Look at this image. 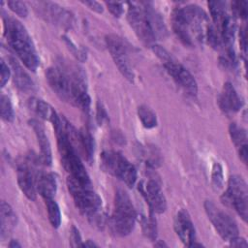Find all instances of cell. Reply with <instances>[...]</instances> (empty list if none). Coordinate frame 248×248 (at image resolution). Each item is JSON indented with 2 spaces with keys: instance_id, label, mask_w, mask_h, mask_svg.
I'll return each mask as SVG.
<instances>
[{
  "instance_id": "cell-21",
  "label": "cell",
  "mask_w": 248,
  "mask_h": 248,
  "mask_svg": "<svg viewBox=\"0 0 248 248\" xmlns=\"http://www.w3.org/2000/svg\"><path fill=\"white\" fill-rule=\"evenodd\" d=\"M29 107L32 110H34L38 115H40L44 119H47L52 124L58 119L59 115L56 113L54 108L48 105L47 103L44 102L41 99L32 98L29 100Z\"/></svg>"
},
{
  "instance_id": "cell-26",
  "label": "cell",
  "mask_w": 248,
  "mask_h": 248,
  "mask_svg": "<svg viewBox=\"0 0 248 248\" xmlns=\"http://www.w3.org/2000/svg\"><path fill=\"white\" fill-rule=\"evenodd\" d=\"M0 108H1V117H2V119L4 121H7V122H12L15 118V113H14V109H13L11 100L5 95H1Z\"/></svg>"
},
{
  "instance_id": "cell-25",
  "label": "cell",
  "mask_w": 248,
  "mask_h": 248,
  "mask_svg": "<svg viewBox=\"0 0 248 248\" xmlns=\"http://www.w3.org/2000/svg\"><path fill=\"white\" fill-rule=\"evenodd\" d=\"M81 135V147L84 158L90 161L94 153V141L91 135L86 130H80Z\"/></svg>"
},
{
  "instance_id": "cell-4",
  "label": "cell",
  "mask_w": 248,
  "mask_h": 248,
  "mask_svg": "<svg viewBox=\"0 0 248 248\" xmlns=\"http://www.w3.org/2000/svg\"><path fill=\"white\" fill-rule=\"evenodd\" d=\"M67 186L79 212L87 217L95 226L103 225L104 215L102 211V200L93 190L92 185H84L68 176Z\"/></svg>"
},
{
  "instance_id": "cell-19",
  "label": "cell",
  "mask_w": 248,
  "mask_h": 248,
  "mask_svg": "<svg viewBox=\"0 0 248 248\" xmlns=\"http://www.w3.org/2000/svg\"><path fill=\"white\" fill-rule=\"evenodd\" d=\"M57 189L56 178L53 173H37V191L46 200L53 198Z\"/></svg>"
},
{
  "instance_id": "cell-13",
  "label": "cell",
  "mask_w": 248,
  "mask_h": 248,
  "mask_svg": "<svg viewBox=\"0 0 248 248\" xmlns=\"http://www.w3.org/2000/svg\"><path fill=\"white\" fill-rule=\"evenodd\" d=\"M40 14L53 24L64 28H71L74 24V16L71 12L52 2H38Z\"/></svg>"
},
{
  "instance_id": "cell-3",
  "label": "cell",
  "mask_w": 248,
  "mask_h": 248,
  "mask_svg": "<svg viewBox=\"0 0 248 248\" xmlns=\"http://www.w3.org/2000/svg\"><path fill=\"white\" fill-rule=\"evenodd\" d=\"M4 35L21 62L31 71H36L39 66V57L32 38L25 27L16 18L4 17Z\"/></svg>"
},
{
  "instance_id": "cell-38",
  "label": "cell",
  "mask_w": 248,
  "mask_h": 248,
  "mask_svg": "<svg viewBox=\"0 0 248 248\" xmlns=\"http://www.w3.org/2000/svg\"><path fill=\"white\" fill-rule=\"evenodd\" d=\"M82 247H93V246H97V244H95L94 242H92L91 240H86V242L81 244Z\"/></svg>"
},
{
  "instance_id": "cell-12",
  "label": "cell",
  "mask_w": 248,
  "mask_h": 248,
  "mask_svg": "<svg viewBox=\"0 0 248 248\" xmlns=\"http://www.w3.org/2000/svg\"><path fill=\"white\" fill-rule=\"evenodd\" d=\"M139 190L146 201L150 211L153 213H163L167 209L166 198L162 188L156 179L142 180L139 184Z\"/></svg>"
},
{
  "instance_id": "cell-10",
  "label": "cell",
  "mask_w": 248,
  "mask_h": 248,
  "mask_svg": "<svg viewBox=\"0 0 248 248\" xmlns=\"http://www.w3.org/2000/svg\"><path fill=\"white\" fill-rule=\"evenodd\" d=\"M204 209L208 219L224 240L230 241L238 236L237 225L229 214L217 207L211 201H205Z\"/></svg>"
},
{
  "instance_id": "cell-11",
  "label": "cell",
  "mask_w": 248,
  "mask_h": 248,
  "mask_svg": "<svg viewBox=\"0 0 248 248\" xmlns=\"http://www.w3.org/2000/svg\"><path fill=\"white\" fill-rule=\"evenodd\" d=\"M106 44L118 70L127 79L133 81L135 75L130 62L128 46L125 41L117 35L109 34L106 36Z\"/></svg>"
},
{
  "instance_id": "cell-9",
  "label": "cell",
  "mask_w": 248,
  "mask_h": 248,
  "mask_svg": "<svg viewBox=\"0 0 248 248\" xmlns=\"http://www.w3.org/2000/svg\"><path fill=\"white\" fill-rule=\"evenodd\" d=\"M128 21L139 39L145 45L153 46L156 41L150 20L148 17L146 3H128Z\"/></svg>"
},
{
  "instance_id": "cell-22",
  "label": "cell",
  "mask_w": 248,
  "mask_h": 248,
  "mask_svg": "<svg viewBox=\"0 0 248 248\" xmlns=\"http://www.w3.org/2000/svg\"><path fill=\"white\" fill-rule=\"evenodd\" d=\"M229 133L237 149L247 146V134L243 128L239 127L235 123H232L229 127Z\"/></svg>"
},
{
  "instance_id": "cell-18",
  "label": "cell",
  "mask_w": 248,
  "mask_h": 248,
  "mask_svg": "<svg viewBox=\"0 0 248 248\" xmlns=\"http://www.w3.org/2000/svg\"><path fill=\"white\" fill-rule=\"evenodd\" d=\"M16 214L12 206L8 202L2 201L0 205V237L2 240L11 234L16 225Z\"/></svg>"
},
{
  "instance_id": "cell-1",
  "label": "cell",
  "mask_w": 248,
  "mask_h": 248,
  "mask_svg": "<svg viewBox=\"0 0 248 248\" xmlns=\"http://www.w3.org/2000/svg\"><path fill=\"white\" fill-rule=\"evenodd\" d=\"M46 78L50 88L61 100L85 112L89 110L90 97L85 77L78 67L73 64L50 67L46 72Z\"/></svg>"
},
{
  "instance_id": "cell-27",
  "label": "cell",
  "mask_w": 248,
  "mask_h": 248,
  "mask_svg": "<svg viewBox=\"0 0 248 248\" xmlns=\"http://www.w3.org/2000/svg\"><path fill=\"white\" fill-rule=\"evenodd\" d=\"M140 222H141V226H142L144 234L148 238L154 240L157 236V228H156V221L153 218V216L151 215L148 218L145 216H142Z\"/></svg>"
},
{
  "instance_id": "cell-39",
  "label": "cell",
  "mask_w": 248,
  "mask_h": 248,
  "mask_svg": "<svg viewBox=\"0 0 248 248\" xmlns=\"http://www.w3.org/2000/svg\"><path fill=\"white\" fill-rule=\"evenodd\" d=\"M9 246H10L11 248H15V247H21V245H20L16 240H12V241L10 242Z\"/></svg>"
},
{
  "instance_id": "cell-35",
  "label": "cell",
  "mask_w": 248,
  "mask_h": 248,
  "mask_svg": "<svg viewBox=\"0 0 248 248\" xmlns=\"http://www.w3.org/2000/svg\"><path fill=\"white\" fill-rule=\"evenodd\" d=\"M108 120V114L101 104L97 105V121L99 125H102L104 121Z\"/></svg>"
},
{
  "instance_id": "cell-2",
  "label": "cell",
  "mask_w": 248,
  "mask_h": 248,
  "mask_svg": "<svg viewBox=\"0 0 248 248\" xmlns=\"http://www.w3.org/2000/svg\"><path fill=\"white\" fill-rule=\"evenodd\" d=\"M171 21L174 33L185 46H194L206 39L210 22L201 7L197 5L179 7L173 11Z\"/></svg>"
},
{
  "instance_id": "cell-32",
  "label": "cell",
  "mask_w": 248,
  "mask_h": 248,
  "mask_svg": "<svg viewBox=\"0 0 248 248\" xmlns=\"http://www.w3.org/2000/svg\"><path fill=\"white\" fill-rule=\"evenodd\" d=\"M107 7L108 11L114 16H120L123 13V6L122 3L119 2H108Z\"/></svg>"
},
{
  "instance_id": "cell-23",
  "label": "cell",
  "mask_w": 248,
  "mask_h": 248,
  "mask_svg": "<svg viewBox=\"0 0 248 248\" xmlns=\"http://www.w3.org/2000/svg\"><path fill=\"white\" fill-rule=\"evenodd\" d=\"M138 115L140 119L142 125L145 128H153L157 125V117L156 113L147 106H140L138 108Z\"/></svg>"
},
{
  "instance_id": "cell-7",
  "label": "cell",
  "mask_w": 248,
  "mask_h": 248,
  "mask_svg": "<svg viewBox=\"0 0 248 248\" xmlns=\"http://www.w3.org/2000/svg\"><path fill=\"white\" fill-rule=\"evenodd\" d=\"M101 167L108 173L133 187L137 180L135 167L120 153L114 150H106L101 154Z\"/></svg>"
},
{
  "instance_id": "cell-14",
  "label": "cell",
  "mask_w": 248,
  "mask_h": 248,
  "mask_svg": "<svg viewBox=\"0 0 248 248\" xmlns=\"http://www.w3.org/2000/svg\"><path fill=\"white\" fill-rule=\"evenodd\" d=\"M174 230L180 240L188 247H192L196 242V231L189 213L185 209H180L174 218Z\"/></svg>"
},
{
  "instance_id": "cell-34",
  "label": "cell",
  "mask_w": 248,
  "mask_h": 248,
  "mask_svg": "<svg viewBox=\"0 0 248 248\" xmlns=\"http://www.w3.org/2000/svg\"><path fill=\"white\" fill-rule=\"evenodd\" d=\"M10 75H11V71H10L8 65L4 62V60H1V86L2 87L8 81Z\"/></svg>"
},
{
  "instance_id": "cell-17",
  "label": "cell",
  "mask_w": 248,
  "mask_h": 248,
  "mask_svg": "<svg viewBox=\"0 0 248 248\" xmlns=\"http://www.w3.org/2000/svg\"><path fill=\"white\" fill-rule=\"evenodd\" d=\"M29 124L32 127V129L34 130L38 144L40 146L41 161L45 165L49 166L51 164V149H50L49 140L46 134L45 127L40 121H38L36 119H31L29 121Z\"/></svg>"
},
{
  "instance_id": "cell-28",
  "label": "cell",
  "mask_w": 248,
  "mask_h": 248,
  "mask_svg": "<svg viewBox=\"0 0 248 248\" xmlns=\"http://www.w3.org/2000/svg\"><path fill=\"white\" fill-rule=\"evenodd\" d=\"M212 184L216 189H220L223 186V170L219 163H214L212 168Z\"/></svg>"
},
{
  "instance_id": "cell-30",
  "label": "cell",
  "mask_w": 248,
  "mask_h": 248,
  "mask_svg": "<svg viewBox=\"0 0 248 248\" xmlns=\"http://www.w3.org/2000/svg\"><path fill=\"white\" fill-rule=\"evenodd\" d=\"M247 6H248V3L246 1H238V2H233L232 4V10L233 11V13L238 16L239 17L241 18H246L247 17V14H248V11H247Z\"/></svg>"
},
{
  "instance_id": "cell-15",
  "label": "cell",
  "mask_w": 248,
  "mask_h": 248,
  "mask_svg": "<svg viewBox=\"0 0 248 248\" xmlns=\"http://www.w3.org/2000/svg\"><path fill=\"white\" fill-rule=\"evenodd\" d=\"M17 183L22 193L31 201L36 199L37 194V173L26 163H20L17 166Z\"/></svg>"
},
{
  "instance_id": "cell-8",
  "label": "cell",
  "mask_w": 248,
  "mask_h": 248,
  "mask_svg": "<svg viewBox=\"0 0 248 248\" xmlns=\"http://www.w3.org/2000/svg\"><path fill=\"white\" fill-rule=\"evenodd\" d=\"M222 202L232 207L238 215L247 221L248 217V189L245 180L239 175H232L228 182V188L222 196Z\"/></svg>"
},
{
  "instance_id": "cell-29",
  "label": "cell",
  "mask_w": 248,
  "mask_h": 248,
  "mask_svg": "<svg viewBox=\"0 0 248 248\" xmlns=\"http://www.w3.org/2000/svg\"><path fill=\"white\" fill-rule=\"evenodd\" d=\"M9 8L17 16L21 17H26L28 15V10L26 5L21 1H8Z\"/></svg>"
},
{
  "instance_id": "cell-31",
  "label": "cell",
  "mask_w": 248,
  "mask_h": 248,
  "mask_svg": "<svg viewBox=\"0 0 248 248\" xmlns=\"http://www.w3.org/2000/svg\"><path fill=\"white\" fill-rule=\"evenodd\" d=\"M70 240H71V246H73V247L81 246V244H82L80 233H79L78 230L75 226L72 227L71 234H70Z\"/></svg>"
},
{
  "instance_id": "cell-37",
  "label": "cell",
  "mask_w": 248,
  "mask_h": 248,
  "mask_svg": "<svg viewBox=\"0 0 248 248\" xmlns=\"http://www.w3.org/2000/svg\"><path fill=\"white\" fill-rule=\"evenodd\" d=\"M230 242H231L232 246H235V247H247V245H248L246 240L239 236L232 238V240H230Z\"/></svg>"
},
{
  "instance_id": "cell-16",
  "label": "cell",
  "mask_w": 248,
  "mask_h": 248,
  "mask_svg": "<svg viewBox=\"0 0 248 248\" xmlns=\"http://www.w3.org/2000/svg\"><path fill=\"white\" fill-rule=\"evenodd\" d=\"M218 104L220 108L226 113H233L239 110L242 101L232 83L226 82L224 84L222 92L218 97Z\"/></svg>"
},
{
  "instance_id": "cell-33",
  "label": "cell",
  "mask_w": 248,
  "mask_h": 248,
  "mask_svg": "<svg viewBox=\"0 0 248 248\" xmlns=\"http://www.w3.org/2000/svg\"><path fill=\"white\" fill-rule=\"evenodd\" d=\"M63 39H64V41L67 43V45L69 46V48L72 49L73 53H74L79 60H84V58H85V56H86L85 53H84V51L81 50V49H78V48L76 46V45H75L70 39H68L66 36H63Z\"/></svg>"
},
{
  "instance_id": "cell-36",
  "label": "cell",
  "mask_w": 248,
  "mask_h": 248,
  "mask_svg": "<svg viewBox=\"0 0 248 248\" xmlns=\"http://www.w3.org/2000/svg\"><path fill=\"white\" fill-rule=\"evenodd\" d=\"M85 6L89 7L91 10L97 12V13H102L103 12V7L100 3L96 2V1H85V2H82Z\"/></svg>"
},
{
  "instance_id": "cell-24",
  "label": "cell",
  "mask_w": 248,
  "mask_h": 248,
  "mask_svg": "<svg viewBox=\"0 0 248 248\" xmlns=\"http://www.w3.org/2000/svg\"><path fill=\"white\" fill-rule=\"evenodd\" d=\"M45 202H46V205L49 222H50L51 226L56 229L61 224V213H60L59 206L53 198L46 199Z\"/></svg>"
},
{
  "instance_id": "cell-20",
  "label": "cell",
  "mask_w": 248,
  "mask_h": 248,
  "mask_svg": "<svg viewBox=\"0 0 248 248\" xmlns=\"http://www.w3.org/2000/svg\"><path fill=\"white\" fill-rule=\"evenodd\" d=\"M11 66H12V71H13V76H14V82L16 83V87L20 89L21 91H32L34 89V83L28 74L22 69V67L19 65L17 61L15 59H11Z\"/></svg>"
},
{
  "instance_id": "cell-5",
  "label": "cell",
  "mask_w": 248,
  "mask_h": 248,
  "mask_svg": "<svg viewBox=\"0 0 248 248\" xmlns=\"http://www.w3.org/2000/svg\"><path fill=\"white\" fill-rule=\"evenodd\" d=\"M137 214L133 202L123 189H117L114 197V210L111 217V227L115 234L126 236L135 227Z\"/></svg>"
},
{
  "instance_id": "cell-6",
  "label": "cell",
  "mask_w": 248,
  "mask_h": 248,
  "mask_svg": "<svg viewBox=\"0 0 248 248\" xmlns=\"http://www.w3.org/2000/svg\"><path fill=\"white\" fill-rule=\"evenodd\" d=\"M152 49L154 53L162 61L163 66L172 79L179 85L187 94L195 96L198 93V85L191 75V73L178 61H176L170 52H168L164 47L158 45H153Z\"/></svg>"
}]
</instances>
